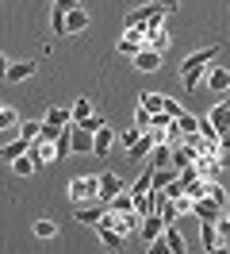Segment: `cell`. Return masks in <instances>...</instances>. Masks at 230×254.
<instances>
[{"mask_svg": "<svg viewBox=\"0 0 230 254\" xmlns=\"http://www.w3.org/2000/svg\"><path fill=\"white\" fill-rule=\"evenodd\" d=\"M50 31L65 35V8H58V4H54V12H50Z\"/></svg>", "mask_w": 230, "mask_h": 254, "instance_id": "836d02e7", "label": "cell"}, {"mask_svg": "<svg viewBox=\"0 0 230 254\" xmlns=\"http://www.w3.org/2000/svg\"><path fill=\"white\" fill-rule=\"evenodd\" d=\"M207 196H211V200L223 208V212L230 208V196H227V185H223V181H207Z\"/></svg>", "mask_w": 230, "mask_h": 254, "instance_id": "cb8c5ba5", "label": "cell"}, {"mask_svg": "<svg viewBox=\"0 0 230 254\" xmlns=\"http://www.w3.org/2000/svg\"><path fill=\"white\" fill-rule=\"evenodd\" d=\"M142 47H146V27H127V31H123V39H119V54L135 58Z\"/></svg>", "mask_w": 230, "mask_h": 254, "instance_id": "277c9868", "label": "cell"}, {"mask_svg": "<svg viewBox=\"0 0 230 254\" xmlns=\"http://www.w3.org/2000/svg\"><path fill=\"white\" fill-rule=\"evenodd\" d=\"M173 181H177V170H173V166H165V170H153V192L169 189Z\"/></svg>", "mask_w": 230, "mask_h": 254, "instance_id": "484cf974", "label": "cell"}, {"mask_svg": "<svg viewBox=\"0 0 230 254\" xmlns=\"http://www.w3.org/2000/svg\"><path fill=\"white\" fill-rule=\"evenodd\" d=\"M77 127H85L89 135H96V131H100V127H107V124H104V120H100V116H89L85 124H77Z\"/></svg>", "mask_w": 230, "mask_h": 254, "instance_id": "f35d334b", "label": "cell"}, {"mask_svg": "<svg viewBox=\"0 0 230 254\" xmlns=\"http://www.w3.org/2000/svg\"><path fill=\"white\" fill-rule=\"evenodd\" d=\"M207 124H211L219 135H227V131H230V96H227V100H219L215 108H207Z\"/></svg>", "mask_w": 230, "mask_h": 254, "instance_id": "52a82bcc", "label": "cell"}, {"mask_svg": "<svg viewBox=\"0 0 230 254\" xmlns=\"http://www.w3.org/2000/svg\"><path fill=\"white\" fill-rule=\"evenodd\" d=\"M39 131H43V120H23V127H19V139L35 143V139H39Z\"/></svg>", "mask_w": 230, "mask_h": 254, "instance_id": "1f68e13d", "label": "cell"}, {"mask_svg": "<svg viewBox=\"0 0 230 254\" xmlns=\"http://www.w3.org/2000/svg\"><path fill=\"white\" fill-rule=\"evenodd\" d=\"M161 231H165V220H161V216H146V220H142V227H138V239L150 247L153 239H161Z\"/></svg>", "mask_w": 230, "mask_h": 254, "instance_id": "30bf717a", "label": "cell"}, {"mask_svg": "<svg viewBox=\"0 0 230 254\" xmlns=\"http://www.w3.org/2000/svg\"><path fill=\"white\" fill-rule=\"evenodd\" d=\"M150 116H153V112H146V108L135 112V127H138V131H150Z\"/></svg>", "mask_w": 230, "mask_h": 254, "instance_id": "74e56055", "label": "cell"}, {"mask_svg": "<svg viewBox=\"0 0 230 254\" xmlns=\"http://www.w3.org/2000/svg\"><path fill=\"white\" fill-rule=\"evenodd\" d=\"M219 146H223V150H230V131H227V135H219Z\"/></svg>", "mask_w": 230, "mask_h": 254, "instance_id": "f6af8a7d", "label": "cell"}, {"mask_svg": "<svg viewBox=\"0 0 230 254\" xmlns=\"http://www.w3.org/2000/svg\"><path fill=\"white\" fill-rule=\"evenodd\" d=\"M8 127H19V116H15V108H4V112H0V131H8Z\"/></svg>", "mask_w": 230, "mask_h": 254, "instance_id": "8d00e7d4", "label": "cell"}, {"mask_svg": "<svg viewBox=\"0 0 230 254\" xmlns=\"http://www.w3.org/2000/svg\"><path fill=\"white\" fill-rule=\"evenodd\" d=\"M107 216V204L104 200H92V204H77V223H85V227H96V223Z\"/></svg>", "mask_w": 230, "mask_h": 254, "instance_id": "8992f818", "label": "cell"}, {"mask_svg": "<svg viewBox=\"0 0 230 254\" xmlns=\"http://www.w3.org/2000/svg\"><path fill=\"white\" fill-rule=\"evenodd\" d=\"M54 4H58V8H65V12H73V8H81L77 0H54Z\"/></svg>", "mask_w": 230, "mask_h": 254, "instance_id": "7bdbcfd3", "label": "cell"}, {"mask_svg": "<svg viewBox=\"0 0 230 254\" xmlns=\"http://www.w3.org/2000/svg\"><path fill=\"white\" fill-rule=\"evenodd\" d=\"M35 166H39V162L31 158V154H19V158H12V170H15L19 177H31V174H35Z\"/></svg>", "mask_w": 230, "mask_h": 254, "instance_id": "f546056e", "label": "cell"}, {"mask_svg": "<svg viewBox=\"0 0 230 254\" xmlns=\"http://www.w3.org/2000/svg\"><path fill=\"white\" fill-rule=\"evenodd\" d=\"M4 108H8V104H4V100H0V112H4Z\"/></svg>", "mask_w": 230, "mask_h": 254, "instance_id": "c3c4849f", "label": "cell"}, {"mask_svg": "<svg viewBox=\"0 0 230 254\" xmlns=\"http://www.w3.org/2000/svg\"><path fill=\"white\" fill-rule=\"evenodd\" d=\"M69 146H73V154H92V135L85 127L69 124Z\"/></svg>", "mask_w": 230, "mask_h": 254, "instance_id": "8fae6325", "label": "cell"}, {"mask_svg": "<svg viewBox=\"0 0 230 254\" xmlns=\"http://www.w3.org/2000/svg\"><path fill=\"white\" fill-rule=\"evenodd\" d=\"M161 104H165V93H142L138 96V108H146V112H161Z\"/></svg>", "mask_w": 230, "mask_h": 254, "instance_id": "83f0119b", "label": "cell"}, {"mask_svg": "<svg viewBox=\"0 0 230 254\" xmlns=\"http://www.w3.org/2000/svg\"><path fill=\"white\" fill-rule=\"evenodd\" d=\"M157 65H161V54H157V50H146V47H142L135 54V69H142V73H153Z\"/></svg>", "mask_w": 230, "mask_h": 254, "instance_id": "e0dca14e", "label": "cell"}, {"mask_svg": "<svg viewBox=\"0 0 230 254\" xmlns=\"http://www.w3.org/2000/svg\"><path fill=\"white\" fill-rule=\"evenodd\" d=\"M161 239L169 243V254H188V243H184V235L177 231V223H165V231H161Z\"/></svg>", "mask_w": 230, "mask_h": 254, "instance_id": "2e32d148", "label": "cell"}, {"mask_svg": "<svg viewBox=\"0 0 230 254\" xmlns=\"http://www.w3.org/2000/svg\"><path fill=\"white\" fill-rule=\"evenodd\" d=\"M157 216H161L165 223H177V216H181V212H177V200L161 196V204H157Z\"/></svg>", "mask_w": 230, "mask_h": 254, "instance_id": "4dcf8cb0", "label": "cell"}, {"mask_svg": "<svg viewBox=\"0 0 230 254\" xmlns=\"http://www.w3.org/2000/svg\"><path fill=\"white\" fill-rule=\"evenodd\" d=\"M27 139H15V143H4V146H0V158H8V162H12V158H19V154H27Z\"/></svg>", "mask_w": 230, "mask_h": 254, "instance_id": "4316f807", "label": "cell"}, {"mask_svg": "<svg viewBox=\"0 0 230 254\" xmlns=\"http://www.w3.org/2000/svg\"><path fill=\"white\" fill-rule=\"evenodd\" d=\"M69 154H73V146H69V127H61V135L54 139V162L69 158Z\"/></svg>", "mask_w": 230, "mask_h": 254, "instance_id": "d4e9b609", "label": "cell"}, {"mask_svg": "<svg viewBox=\"0 0 230 254\" xmlns=\"http://www.w3.org/2000/svg\"><path fill=\"white\" fill-rule=\"evenodd\" d=\"M96 235H100V243H104V251H111V254H123V251H127V235L111 231L107 223H96Z\"/></svg>", "mask_w": 230, "mask_h": 254, "instance_id": "ba28073f", "label": "cell"}, {"mask_svg": "<svg viewBox=\"0 0 230 254\" xmlns=\"http://www.w3.org/2000/svg\"><path fill=\"white\" fill-rule=\"evenodd\" d=\"M146 254H169V243L165 239H153L150 247H146Z\"/></svg>", "mask_w": 230, "mask_h": 254, "instance_id": "b9f144b4", "label": "cell"}, {"mask_svg": "<svg viewBox=\"0 0 230 254\" xmlns=\"http://www.w3.org/2000/svg\"><path fill=\"white\" fill-rule=\"evenodd\" d=\"M192 216H196V220H203V223H215L219 216H223V208L215 204L211 196H199V200H192Z\"/></svg>", "mask_w": 230, "mask_h": 254, "instance_id": "9c48e42d", "label": "cell"}, {"mask_svg": "<svg viewBox=\"0 0 230 254\" xmlns=\"http://www.w3.org/2000/svg\"><path fill=\"white\" fill-rule=\"evenodd\" d=\"M146 162H150L153 170H165L169 162H173V146H169V143H157V146L150 150V158H146Z\"/></svg>", "mask_w": 230, "mask_h": 254, "instance_id": "7402d4cb", "label": "cell"}, {"mask_svg": "<svg viewBox=\"0 0 230 254\" xmlns=\"http://www.w3.org/2000/svg\"><path fill=\"white\" fill-rule=\"evenodd\" d=\"M165 47H169V31H165V27H161V23L146 27V50H157V54H161Z\"/></svg>", "mask_w": 230, "mask_h": 254, "instance_id": "9a60e30c", "label": "cell"}, {"mask_svg": "<svg viewBox=\"0 0 230 254\" xmlns=\"http://www.w3.org/2000/svg\"><path fill=\"white\" fill-rule=\"evenodd\" d=\"M177 131H181V139H196L199 135V116L181 112V116H177Z\"/></svg>", "mask_w": 230, "mask_h": 254, "instance_id": "44dd1931", "label": "cell"}, {"mask_svg": "<svg viewBox=\"0 0 230 254\" xmlns=\"http://www.w3.org/2000/svg\"><path fill=\"white\" fill-rule=\"evenodd\" d=\"M138 135H142L138 127H127V131H123L119 139H123V146H135V143H138Z\"/></svg>", "mask_w": 230, "mask_h": 254, "instance_id": "60d3db41", "label": "cell"}, {"mask_svg": "<svg viewBox=\"0 0 230 254\" xmlns=\"http://www.w3.org/2000/svg\"><path fill=\"white\" fill-rule=\"evenodd\" d=\"M161 112H165V116H173V120H177V116H181V104H177V100H173V96H165V104H161Z\"/></svg>", "mask_w": 230, "mask_h": 254, "instance_id": "ab89813d", "label": "cell"}, {"mask_svg": "<svg viewBox=\"0 0 230 254\" xmlns=\"http://www.w3.org/2000/svg\"><path fill=\"white\" fill-rule=\"evenodd\" d=\"M123 189H127V181H123L119 174H111V170H107V174H100V200H104V204H111Z\"/></svg>", "mask_w": 230, "mask_h": 254, "instance_id": "5b68a950", "label": "cell"}, {"mask_svg": "<svg viewBox=\"0 0 230 254\" xmlns=\"http://www.w3.org/2000/svg\"><path fill=\"white\" fill-rule=\"evenodd\" d=\"M35 69H39L35 62H15V65H8V73H4V81H8V85H19V81H27L31 73H35Z\"/></svg>", "mask_w": 230, "mask_h": 254, "instance_id": "ac0fdd59", "label": "cell"}, {"mask_svg": "<svg viewBox=\"0 0 230 254\" xmlns=\"http://www.w3.org/2000/svg\"><path fill=\"white\" fill-rule=\"evenodd\" d=\"M207 89H211V93H230V69L211 65V69H207Z\"/></svg>", "mask_w": 230, "mask_h": 254, "instance_id": "7c38bea8", "label": "cell"}, {"mask_svg": "<svg viewBox=\"0 0 230 254\" xmlns=\"http://www.w3.org/2000/svg\"><path fill=\"white\" fill-rule=\"evenodd\" d=\"M184 196H192V200H199V196H207V181H203V177H196V181H192V185L184 189Z\"/></svg>", "mask_w": 230, "mask_h": 254, "instance_id": "e575fe53", "label": "cell"}, {"mask_svg": "<svg viewBox=\"0 0 230 254\" xmlns=\"http://www.w3.org/2000/svg\"><path fill=\"white\" fill-rule=\"evenodd\" d=\"M196 158H199V154L188 143H177V146H173V162H169V166H173V170H184V166H196Z\"/></svg>", "mask_w": 230, "mask_h": 254, "instance_id": "5bb4252c", "label": "cell"}, {"mask_svg": "<svg viewBox=\"0 0 230 254\" xmlns=\"http://www.w3.org/2000/svg\"><path fill=\"white\" fill-rule=\"evenodd\" d=\"M199 239H203V251L219 247V231H215V223H203V227H199Z\"/></svg>", "mask_w": 230, "mask_h": 254, "instance_id": "d6a6232c", "label": "cell"}, {"mask_svg": "<svg viewBox=\"0 0 230 254\" xmlns=\"http://www.w3.org/2000/svg\"><path fill=\"white\" fill-rule=\"evenodd\" d=\"M35 235H39V239H54V235H58V227H54L50 220H39V223H35Z\"/></svg>", "mask_w": 230, "mask_h": 254, "instance_id": "d590c367", "label": "cell"}, {"mask_svg": "<svg viewBox=\"0 0 230 254\" xmlns=\"http://www.w3.org/2000/svg\"><path fill=\"white\" fill-rule=\"evenodd\" d=\"M111 143H115V131H111V127H100V131L92 135V154H100V158H104L107 150H111Z\"/></svg>", "mask_w": 230, "mask_h": 254, "instance_id": "d6986e66", "label": "cell"}, {"mask_svg": "<svg viewBox=\"0 0 230 254\" xmlns=\"http://www.w3.org/2000/svg\"><path fill=\"white\" fill-rule=\"evenodd\" d=\"M4 73H8V58L0 54V77H4Z\"/></svg>", "mask_w": 230, "mask_h": 254, "instance_id": "bcb514c9", "label": "cell"}, {"mask_svg": "<svg viewBox=\"0 0 230 254\" xmlns=\"http://www.w3.org/2000/svg\"><path fill=\"white\" fill-rule=\"evenodd\" d=\"M153 4H161L165 12H173V8H177V0H153Z\"/></svg>", "mask_w": 230, "mask_h": 254, "instance_id": "ee69618b", "label": "cell"}, {"mask_svg": "<svg viewBox=\"0 0 230 254\" xmlns=\"http://www.w3.org/2000/svg\"><path fill=\"white\" fill-rule=\"evenodd\" d=\"M215 54H219V43H211V47L196 50V54H188V58L181 62V81H184V89H188V93H192V89H199L203 69H207V62H211Z\"/></svg>", "mask_w": 230, "mask_h": 254, "instance_id": "6da1fadb", "label": "cell"}, {"mask_svg": "<svg viewBox=\"0 0 230 254\" xmlns=\"http://www.w3.org/2000/svg\"><path fill=\"white\" fill-rule=\"evenodd\" d=\"M150 189H153V166L146 162V170H142V174L135 177V185H127V192H131V196L138 200V196H146Z\"/></svg>", "mask_w": 230, "mask_h": 254, "instance_id": "4fadbf2b", "label": "cell"}, {"mask_svg": "<svg viewBox=\"0 0 230 254\" xmlns=\"http://www.w3.org/2000/svg\"><path fill=\"white\" fill-rule=\"evenodd\" d=\"M69 112H73V124H85V120L92 116V100H89V96H77V104Z\"/></svg>", "mask_w": 230, "mask_h": 254, "instance_id": "f1b7e54d", "label": "cell"}, {"mask_svg": "<svg viewBox=\"0 0 230 254\" xmlns=\"http://www.w3.org/2000/svg\"><path fill=\"white\" fill-rule=\"evenodd\" d=\"M165 19V8L161 4H146V8H135L131 16H127V27H153V23H161Z\"/></svg>", "mask_w": 230, "mask_h": 254, "instance_id": "3957f363", "label": "cell"}, {"mask_svg": "<svg viewBox=\"0 0 230 254\" xmlns=\"http://www.w3.org/2000/svg\"><path fill=\"white\" fill-rule=\"evenodd\" d=\"M69 200H73V204L100 200V177H73V181H69Z\"/></svg>", "mask_w": 230, "mask_h": 254, "instance_id": "7a4b0ae2", "label": "cell"}, {"mask_svg": "<svg viewBox=\"0 0 230 254\" xmlns=\"http://www.w3.org/2000/svg\"><path fill=\"white\" fill-rule=\"evenodd\" d=\"M89 27V12L85 8H73V12H65V35H77Z\"/></svg>", "mask_w": 230, "mask_h": 254, "instance_id": "ffe728a7", "label": "cell"}, {"mask_svg": "<svg viewBox=\"0 0 230 254\" xmlns=\"http://www.w3.org/2000/svg\"><path fill=\"white\" fill-rule=\"evenodd\" d=\"M207 254H227V247H223V243H219V247H211V251Z\"/></svg>", "mask_w": 230, "mask_h": 254, "instance_id": "7dc6e473", "label": "cell"}, {"mask_svg": "<svg viewBox=\"0 0 230 254\" xmlns=\"http://www.w3.org/2000/svg\"><path fill=\"white\" fill-rule=\"evenodd\" d=\"M107 212H115V216H127V212H135V196H131V192L123 189L119 196H115V200L107 204Z\"/></svg>", "mask_w": 230, "mask_h": 254, "instance_id": "603a6c76", "label": "cell"}]
</instances>
